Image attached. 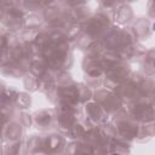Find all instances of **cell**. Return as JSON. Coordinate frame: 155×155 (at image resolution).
Listing matches in <instances>:
<instances>
[{"mask_svg":"<svg viewBox=\"0 0 155 155\" xmlns=\"http://www.w3.org/2000/svg\"><path fill=\"white\" fill-rule=\"evenodd\" d=\"M153 29H154V31H155V23L153 24Z\"/></svg>","mask_w":155,"mask_h":155,"instance_id":"obj_1","label":"cell"},{"mask_svg":"<svg viewBox=\"0 0 155 155\" xmlns=\"http://www.w3.org/2000/svg\"><path fill=\"white\" fill-rule=\"evenodd\" d=\"M111 155H117V154H111Z\"/></svg>","mask_w":155,"mask_h":155,"instance_id":"obj_2","label":"cell"}]
</instances>
